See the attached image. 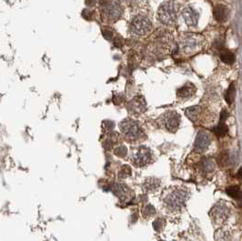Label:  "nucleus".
I'll return each mask as SVG.
<instances>
[{
	"instance_id": "nucleus-1",
	"label": "nucleus",
	"mask_w": 242,
	"mask_h": 241,
	"mask_svg": "<svg viewBox=\"0 0 242 241\" xmlns=\"http://www.w3.org/2000/svg\"><path fill=\"white\" fill-rule=\"evenodd\" d=\"M151 28V23L149 19L143 15H137L134 16L129 24V31L134 36H144Z\"/></svg>"
},
{
	"instance_id": "nucleus-2",
	"label": "nucleus",
	"mask_w": 242,
	"mask_h": 241,
	"mask_svg": "<svg viewBox=\"0 0 242 241\" xmlns=\"http://www.w3.org/2000/svg\"><path fill=\"white\" fill-rule=\"evenodd\" d=\"M158 19L164 25H171L177 19L176 6L172 2L163 3L158 10Z\"/></svg>"
},
{
	"instance_id": "nucleus-3",
	"label": "nucleus",
	"mask_w": 242,
	"mask_h": 241,
	"mask_svg": "<svg viewBox=\"0 0 242 241\" xmlns=\"http://www.w3.org/2000/svg\"><path fill=\"white\" fill-rule=\"evenodd\" d=\"M120 129L122 133L128 139H136L141 134V128L136 121L132 119H126L120 123Z\"/></svg>"
},
{
	"instance_id": "nucleus-4",
	"label": "nucleus",
	"mask_w": 242,
	"mask_h": 241,
	"mask_svg": "<svg viewBox=\"0 0 242 241\" xmlns=\"http://www.w3.org/2000/svg\"><path fill=\"white\" fill-rule=\"evenodd\" d=\"M186 200V194L182 190H175L169 193L165 197V205L169 208L178 209L184 205Z\"/></svg>"
},
{
	"instance_id": "nucleus-5",
	"label": "nucleus",
	"mask_w": 242,
	"mask_h": 241,
	"mask_svg": "<svg viewBox=\"0 0 242 241\" xmlns=\"http://www.w3.org/2000/svg\"><path fill=\"white\" fill-rule=\"evenodd\" d=\"M131 160L133 164L137 167L145 166L151 160V152L145 147H140L137 148L135 152L132 153Z\"/></svg>"
},
{
	"instance_id": "nucleus-6",
	"label": "nucleus",
	"mask_w": 242,
	"mask_h": 241,
	"mask_svg": "<svg viewBox=\"0 0 242 241\" xmlns=\"http://www.w3.org/2000/svg\"><path fill=\"white\" fill-rule=\"evenodd\" d=\"M162 125L165 126L166 129L169 131L174 132L178 129L180 123V117L177 112L169 111L162 117Z\"/></svg>"
},
{
	"instance_id": "nucleus-7",
	"label": "nucleus",
	"mask_w": 242,
	"mask_h": 241,
	"mask_svg": "<svg viewBox=\"0 0 242 241\" xmlns=\"http://www.w3.org/2000/svg\"><path fill=\"white\" fill-rule=\"evenodd\" d=\"M122 8L120 4L118 1H112L109 3L104 8V14L108 19L116 21L118 20L121 16Z\"/></svg>"
},
{
	"instance_id": "nucleus-8",
	"label": "nucleus",
	"mask_w": 242,
	"mask_h": 241,
	"mask_svg": "<svg viewBox=\"0 0 242 241\" xmlns=\"http://www.w3.org/2000/svg\"><path fill=\"white\" fill-rule=\"evenodd\" d=\"M182 16L186 22V24L189 27H195L198 21V12L190 6L186 7L182 11Z\"/></svg>"
},
{
	"instance_id": "nucleus-9",
	"label": "nucleus",
	"mask_w": 242,
	"mask_h": 241,
	"mask_svg": "<svg viewBox=\"0 0 242 241\" xmlns=\"http://www.w3.org/2000/svg\"><path fill=\"white\" fill-rule=\"evenodd\" d=\"M209 143H210V136L205 131H200L197 136L195 141V147L198 151H203L208 147Z\"/></svg>"
},
{
	"instance_id": "nucleus-10",
	"label": "nucleus",
	"mask_w": 242,
	"mask_h": 241,
	"mask_svg": "<svg viewBox=\"0 0 242 241\" xmlns=\"http://www.w3.org/2000/svg\"><path fill=\"white\" fill-rule=\"evenodd\" d=\"M214 17L218 22L224 23L227 21L229 17V9L226 5H217L214 7Z\"/></svg>"
},
{
	"instance_id": "nucleus-11",
	"label": "nucleus",
	"mask_w": 242,
	"mask_h": 241,
	"mask_svg": "<svg viewBox=\"0 0 242 241\" xmlns=\"http://www.w3.org/2000/svg\"><path fill=\"white\" fill-rule=\"evenodd\" d=\"M228 119V112L226 110H223L220 114V121L219 124L217 126V127H215L214 131L216 133L217 136H223L227 134L228 132V126L225 124V121Z\"/></svg>"
},
{
	"instance_id": "nucleus-12",
	"label": "nucleus",
	"mask_w": 242,
	"mask_h": 241,
	"mask_svg": "<svg viewBox=\"0 0 242 241\" xmlns=\"http://www.w3.org/2000/svg\"><path fill=\"white\" fill-rule=\"evenodd\" d=\"M197 46H198V39L193 35H189V36L186 37L181 42L182 48L187 52L195 49L197 48Z\"/></svg>"
},
{
	"instance_id": "nucleus-13",
	"label": "nucleus",
	"mask_w": 242,
	"mask_h": 241,
	"mask_svg": "<svg viewBox=\"0 0 242 241\" xmlns=\"http://www.w3.org/2000/svg\"><path fill=\"white\" fill-rule=\"evenodd\" d=\"M129 109L136 113L143 112L146 109V103L143 99L136 97L129 103Z\"/></svg>"
},
{
	"instance_id": "nucleus-14",
	"label": "nucleus",
	"mask_w": 242,
	"mask_h": 241,
	"mask_svg": "<svg viewBox=\"0 0 242 241\" xmlns=\"http://www.w3.org/2000/svg\"><path fill=\"white\" fill-rule=\"evenodd\" d=\"M195 92V87L192 84H187L178 90V96L181 98H187L193 95Z\"/></svg>"
},
{
	"instance_id": "nucleus-15",
	"label": "nucleus",
	"mask_w": 242,
	"mask_h": 241,
	"mask_svg": "<svg viewBox=\"0 0 242 241\" xmlns=\"http://www.w3.org/2000/svg\"><path fill=\"white\" fill-rule=\"evenodd\" d=\"M220 59L227 65H232L235 62V56L231 51L228 49H221L220 50Z\"/></svg>"
},
{
	"instance_id": "nucleus-16",
	"label": "nucleus",
	"mask_w": 242,
	"mask_h": 241,
	"mask_svg": "<svg viewBox=\"0 0 242 241\" xmlns=\"http://www.w3.org/2000/svg\"><path fill=\"white\" fill-rule=\"evenodd\" d=\"M201 113V108L200 107H191V108H188L187 110H186V115L187 117L191 119L192 121H196L198 119V116L200 115Z\"/></svg>"
},
{
	"instance_id": "nucleus-17",
	"label": "nucleus",
	"mask_w": 242,
	"mask_h": 241,
	"mask_svg": "<svg viewBox=\"0 0 242 241\" xmlns=\"http://www.w3.org/2000/svg\"><path fill=\"white\" fill-rule=\"evenodd\" d=\"M235 93H236V87L234 84H230L229 88L227 89L225 93V100L229 105H231L235 99Z\"/></svg>"
},
{
	"instance_id": "nucleus-18",
	"label": "nucleus",
	"mask_w": 242,
	"mask_h": 241,
	"mask_svg": "<svg viewBox=\"0 0 242 241\" xmlns=\"http://www.w3.org/2000/svg\"><path fill=\"white\" fill-rule=\"evenodd\" d=\"M226 192H227V194H228L230 197L238 199V198L240 197V196L242 191L240 189L239 186H229V187L226 189Z\"/></svg>"
},
{
	"instance_id": "nucleus-19",
	"label": "nucleus",
	"mask_w": 242,
	"mask_h": 241,
	"mask_svg": "<svg viewBox=\"0 0 242 241\" xmlns=\"http://www.w3.org/2000/svg\"><path fill=\"white\" fill-rule=\"evenodd\" d=\"M103 35H104V37H105L107 39H109V40L113 37V32L109 29H109H105V30H103Z\"/></svg>"
},
{
	"instance_id": "nucleus-20",
	"label": "nucleus",
	"mask_w": 242,
	"mask_h": 241,
	"mask_svg": "<svg viewBox=\"0 0 242 241\" xmlns=\"http://www.w3.org/2000/svg\"><path fill=\"white\" fill-rule=\"evenodd\" d=\"M237 200H238V202H239V205H240V207H242V192L241 194H240V197H239Z\"/></svg>"
},
{
	"instance_id": "nucleus-21",
	"label": "nucleus",
	"mask_w": 242,
	"mask_h": 241,
	"mask_svg": "<svg viewBox=\"0 0 242 241\" xmlns=\"http://www.w3.org/2000/svg\"><path fill=\"white\" fill-rule=\"evenodd\" d=\"M238 177L242 179V168H240V170H239V172H238Z\"/></svg>"
}]
</instances>
